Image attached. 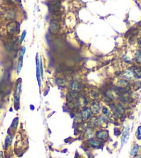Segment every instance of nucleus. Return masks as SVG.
I'll return each mask as SVG.
<instances>
[{
	"instance_id": "nucleus-1",
	"label": "nucleus",
	"mask_w": 141,
	"mask_h": 158,
	"mask_svg": "<svg viewBox=\"0 0 141 158\" xmlns=\"http://www.w3.org/2000/svg\"><path fill=\"white\" fill-rule=\"evenodd\" d=\"M21 92V79L19 78L17 84H16V87H15V107L17 110L19 109V99H20V94Z\"/></svg>"
},
{
	"instance_id": "nucleus-2",
	"label": "nucleus",
	"mask_w": 141,
	"mask_h": 158,
	"mask_svg": "<svg viewBox=\"0 0 141 158\" xmlns=\"http://www.w3.org/2000/svg\"><path fill=\"white\" fill-rule=\"evenodd\" d=\"M60 23L57 20H51L50 24H49L48 31L52 34H55V33H57L59 31V30H60Z\"/></svg>"
},
{
	"instance_id": "nucleus-3",
	"label": "nucleus",
	"mask_w": 141,
	"mask_h": 158,
	"mask_svg": "<svg viewBox=\"0 0 141 158\" xmlns=\"http://www.w3.org/2000/svg\"><path fill=\"white\" fill-rule=\"evenodd\" d=\"M7 31L10 36H13L17 31H19V24L16 22H11L7 26Z\"/></svg>"
},
{
	"instance_id": "nucleus-4",
	"label": "nucleus",
	"mask_w": 141,
	"mask_h": 158,
	"mask_svg": "<svg viewBox=\"0 0 141 158\" xmlns=\"http://www.w3.org/2000/svg\"><path fill=\"white\" fill-rule=\"evenodd\" d=\"M36 77L39 87L42 86V82H41V74H40V69H39V62L38 59V54H36Z\"/></svg>"
},
{
	"instance_id": "nucleus-5",
	"label": "nucleus",
	"mask_w": 141,
	"mask_h": 158,
	"mask_svg": "<svg viewBox=\"0 0 141 158\" xmlns=\"http://www.w3.org/2000/svg\"><path fill=\"white\" fill-rule=\"evenodd\" d=\"M96 137L100 140H106L109 137V132L107 130L98 131L96 132Z\"/></svg>"
},
{
	"instance_id": "nucleus-6",
	"label": "nucleus",
	"mask_w": 141,
	"mask_h": 158,
	"mask_svg": "<svg viewBox=\"0 0 141 158\" xmlns=\"http://www.w3.org/2000/svg\"><path fill=\"white\" fill-rule=\"evenodd\" d=\"M50 7H51V10L53 12H57L59 11L60 9V2L58 0H55V1H52L49 4Z\"/></svg>"
},
{
	"instance_id": "nucleus-7",
	"label": "nucleus",
	"mask_w": 141,
	"mask_h": 158,
	"mask_svg": "<svg viewBox=\"0 0 141 158\" xmlns=\"http://www.w3.org/2000/svg\"><path fill=\"white\" fill-rule=\"evenodd\" d=\"M129 127L127 126L126 128H125V129H124V131H123V137H122V139H121V143H122V146H123V144L127 142V139L129 138Z\"/></svg>"
},
{
	"instance_id": "nucleus-8",
	"label": "nucleus",
	"mask_w": 141,
	"mask_h": 158,
	"mask_svg": "<svg viewBox=\"0 0 141 158\" xmlns=\"http://www.w3.org/2000/svg\"><path fill=\"white\" fill-rule=\"evenodd\" d=\"M130 69H132V71L134 73L136 78H141V67H138V66L134 65L132 66Z\"/></svg>"
},
{
	"instance_id": "nucleus-9",
	"label": "nucleus",
	"mask_w": 141,
	"mask_h": 158,
	"mask_svg": "<svg viewBox=\"0 0 141 158\" xmlns=\"http://www.w3.org/2000/svg\"><path fill=\"white\" fill-rule=\"evenodd\" d=\"M16 17V12L14 10H8L5 13V18L6 20H12Z\"/></svg>"
},
{
	"instance_id": "nucleus-10",
	"label": "nucleus",
	"mask_w": 141,
	"mask_h": 158,
	"mask_svg": "<svg viewBox=\"0 0 141 158\" xmlns=\"http://www.w3.org/2000/svg\"><path fill=\"white\" fill-rule=\"evenodd\" d=\"M69 88H70V90H72L73 92H76V91H78V90L81 89V85L78 82L74 81V82H72L70 84Z\"/></svg>"
},
{
	"instance_id": "nucleus-11",
	"label": "nucleus",
	"mask_w": 141,
	"mask_h": 158,
	"mask_svg": "<svg viewBox=\"0 0 141 158\" xmlns=\"http://www.w3.org/2000/svg\"><path fill=\"white\" fill-rule=\"evenodd\" d=\"M124 77L126 78L127 79L132 80V79H134V78H135V76H134V73L132 71V69H129L127 70L126 72L124 73Z\"/></svg>"
},
{
	"instance_id": "nucleus-12",
	"label": "nucleus",
	"mask_w": 141,
	"mask_h": 158,
	"mask_svg": "<svg viewBox=\"0 0 141 158\" xmlns=\"http://www.w3.org/2000/svg\"><path fill=\"white\" fill-rule=\"evenodd\" d=\"M91 111H92V112L93 114H98L99 112V110H100V104L99 103H96V102H94L92 103L91 105Z\"/></svg>"
},
{
	"instance_id": "nucleus-13",
	"label": "nucleus",
	"mask_w": 141,
	"mask_h": 158,
	"mask_svg": "<svg viewBox=\"0 0 141 158\" xmlns=\"http://www.w3.org/2000/svg\"><path fill=\"white\" fill-rule=\"evenodd\" d=\"M77 103H78V105L80 107H84L87 105V99L84 98V96H80L78 98V100H77Z\"/></svg>"
},
{
	"instance_id": "nucleus-14",
	"label": "nucleus",
	"mask_w": 141,
	"mask_h": 158,
	"mask_svg": "<svg viewBox=\"0 0 141 158\" xmlns=\"http://www.w3.org/2000/svg\"><path fill=\"white\" fill-rule=\"evenodd\" d=\"M82 113V119L84 120H87L90 116V110L89 109H87V108H85L84 110H83Z\"/></svg>"
},
{
	"instance_id": "nucleus-15",
	"label": "nucleus",
	"mask_w": 141,
	"mask_h": 158,
	"mask_svg": "<svg viewBox=\"0 0 141 158\" xmlns=\"http://www.w3.org/2000/svg\"><path fill=\"white\" fill-rule=\"evenodd\" d=\"M138 150H139V146L138 144H135L132 147V150H131V155L133 157H136V155H138Z\"/></svg>"
},
{
	"instance_id": "nucleus-16",
	"label": "nucleus",
	"mask_w": 141,
	"mask_h": 158,
	"mask_svg": "<svg viewBox=\"0 0 141 158\" xmlns=\"http://www.w3.org/2000/svg\"><path fill=\"white\" fill-rule=\"evenodd\" d=\"M67 98L70 99L71 101L77 100L78 99V93H76L75 92H72L69 93V94L67 96Z\"/></svg>"
},
{
	"instance_id": "nucleus-17",
	"label": "nucleus",
	"mask_w": 141,
	"mask_h": 158,
	"mask_svg": "<svg viewBox=\"0 0 141 158\" xmlns=\"http://www.w3.org/2000/svg\"><path fill=\"white\" fill-rule=\"evenodd\" d=\"M134 60H135L136 63L138 64H141V50L139 49L135 54L134 56Z\"/></svg>"
},
{
	"instance_id": "nucleus-18",
	"label": "nucleus",
	"mask_w": 141,
	"mask_h": 158,
	"mask_svg": "<svg viewBox=\"0 0 141 158\" xmlns=\"http://www.w3.org/2000/svg\"><path fill=\"white\" fill-rule=\"evenodd\" d=\"M118 84L119 85L120 87H124V88L128 87L129 86V83H128V81H127L126 80H123V79H121L118 81Z\"/></svg>"
},
{
	"instance_id": "nucleus-19",
	"label": "nucleus",
	"mask_w": 141,
	"mask_h": 158,
	"mask_svg": "<svg viewBox=\"0 0 141 158\" xmlns=\"http://www.w3.org/2000/svg\"><path fill=\"white\" fill-rule=\"evenodd\" d=\"M89 142L90 143L91 146L93 147V148H98V147H99L101 145V143L100 141L96 140H90Z\"/></svg>"
},
{
	"instance_id": "nucleus-20",
	"label": "nucleus",
	"mask_w": 141,
	"mask_h": 158,
	"mask_svg": "<svg viewBox=\"0 0 141 158\" xmlns=\"http://www.w3.org/2000/svg\"><path fill=\"white\" fill-rule=\"evenodd\" d=\"M12 137L11 136H8L6 137V141H5V146L6 148H8V146H10V144L12 143Z\"/></svg>"
},
{
	"instance_id": "nucleus-21",
	"label": "nucleus",
	"mask_w": 141,
	"mask_h": 158,
	"mask_svg": "<svg viewBox=\"0 0 141 158\" xmlns=\"http://www.w3.org/2000/svg\"><path fill=\"white\" fill-rule=\"evenodd\" d=\"M22 66H23V59H19L18 65H17V74H18L21 72Z\"/></svg>"
},
{
	"instance_id": "nucleus-22",
	"label": "nucleus",
	"mask_w": 141,
	"mask_h": 158,
	"mask_svg": "<svg viewBox=\"0 0 141 158\" xmlns=\"http://www.w3.org/2000/svg\"><path fill=\"white\" fill-rule=\"evenodd\" d=\"M39 69H40V74H41V78H44V70H43V63H42V59H40L39 62Z\"/></svg>"
},
{
	"instance_id": "nucleus-23",
	"label": "nucleus",
	"mask_w": 141,
	"mask_h": 158,
	"mask_svg": "<svg viewBox=\"0 0 141 158\" xmlns=\"http://www.w3.org/2000/svg\"><path fill=\"white\" fill-rule=\"evenodd\" d=\"M136 137L138 140L141 139V126H139L136 131Z\"/></svg>"
},
{
	"instance_id": "nucleus-24",
	"label": "nucleus",
	"mask_w": 141,
	"mask_h": 158,
	"mask_svg": "<svg viewBox=\"0 0 141 158\" xmlns=\"http://www.w3.org/2000/svg\"><path fill=\"white\" fill-rule=\"evenodd\" d=\"M18 122H19V119L18 118H15L14 121H12V128H14V129H16L17 127V124H18Z\"/></svg>"
},
{
	"instance_id": "nucleus-25",
	"label": "nucleus",
	"mask_w": 141,
	"mask_h": 158,
	"mask_svg": "<svg viewBox=\"0 0 141 158\" xmlns=\"http://www.w3.org/2000/svg\"><path fill=\"white\" fill-rule=\"evenodd\" d=\"M26 31L24 30L22 33H21V38H20V40H19V43H21V42L24 41V38H25V37H26Z\"/></svg>"
},
{
	"instance_id": "nucleus-26",
	"label": "nucleus",
	"mask_w": 141,
	"mask_h": 158,
	"mask_svg": "<svg viewBox=\"0 0 141 158\" xmlns=\"http://www.w3.org/2000/svg\"><path fill=\"white\" fill-rule=\"evenodd\" d=\"M91 95L92 96V98H97L98 97L99 94H98V93L96 92V91H91Z\"/></svg>"
},
{
	"instance_id": "nucleus-27",
	"label": "nucleus",
	"mask_w": 141,
	"mask_h": 158,
	"mask_svg": "<svg viewBox=\"0 0 141 158\" xmlns=\"http://www.w3.org/2000/svg\"><path fill=\"white\" fill-rule=\"evenodd\" d=\"M114 134L116 136V137H118V136H119L120 134V131L118 130V129H116V128H115L114 129Z\"/></svg>"
},
{
	"instance_id": "nucleus-28",
	"label": "nucleus",
	"mask_w": 141,
	"mask_h": 158,
	"mask_svg": "<svg viewBox=\"0 0 141 158\" xmlns=\"http://www.w3.org/2000/svg\"><path fill=\"white\" fill-rule=\"evenodd\" d=\"M102 112L104 114H108L109 110L106 107H104L102 108Z\"/></svg>"
},
{
	"instance_id": "nucleus-29",
	"label": "nucleus",
	"mask_w": 141,
	"mask_h": 158,
	"mask_svg": "<svg viewBox=\"0 0 141 158\" xmlns=\"http://www.w3.org/2000/svg\"><path fill=\"white\" fill-rule=\"evenodd\" d=\"M138 44L140 45V47H141V49H140L141 50V38L138 39Z\"/></svg>"
},
{
	"instance_id": "nucleus-30",
	"label": "nucleus",
	"mask_w": 141,
	"mask_h": 158,
	"mask_svg": "<svg viewBox=\"0 0 141 158\" xmlns=\"http://www.w3.org/2000/svg\"><path fill=\"white\" fill-rule=\"evenodd\" d=\"M0 158H3V156H2V152H0Z\"/></svg>"
},
{
	"instance_id": "nucleus-31",
	"label": "nucleus",
	"mask_w": 141,
	"mask_h": 158,
	"mask_svg": "<svg viewBox=\"0 0 141 158\" xmlns=\"http://www.w3.org/2000/svg\"><path fill=\"white\" fill-rule=\"evenodd\" d=\"M138 158H141V155H140V156L138 157Z\"/></svg>"
}]
</instances>
